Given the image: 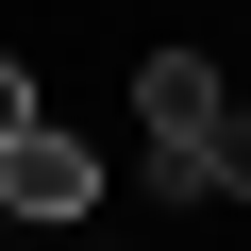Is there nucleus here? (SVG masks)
<instances>
[{
  "mask_svg": "<svg viewBox=\"0 0 251 251\" xmlns=\"http://www.w3.org/2000/svg\"><path fill=\"white\" fill-rule=\"evenodd\" d=\"M17 134H34V67L0 50V151H17Z\"/></svg>",
  "mask_w": 251,
  "mask_h": 251,
  "instance_id": "4",
  "label": "nucleus"
},
{
  "mask_svg": "<svg viewBox=\"0 0 251 251\" xmlns=\"http://www.w3.org/2000/svg\"><path fill=\"white\" fill-rule=\"evenodd\" d=\"M84 201H100V151H84V134H50V117H34V134L0 151V218H84Z\"/></svg>",
  "mask_w": 251,
  "mask_h": 251,
  "instance_id": "1",
  "label": "nucleus"
},
{
  "mask_svg": "<svg viewBox=\"0 0 251 251\" xmlns=\"http://www.w3.org/2000/svg\"><path fill=\"white\" fill-rule=\"evenodd\" d=\"M134 117H151V151H218V50H151Z\"/></svg>",
  "mask_w": 251,
  "mask_h": 251,
  "instance_id": "2",
  "label": "nucleus"
},
{
  "mask_svg": "<svg viewBox=\"0 0 251 251\" xmlns=\"http://www.w3.org/2000/svg\"><path fill=\"white\" fill-rule=\"evenodd\" d=\"M218 201H251V100H218Z\"/></svg>",
  "mask_w": 251,
  "mask_h": 251,
  "instance_id": "3",
  "label": "nucleus"
}]
</instances>
